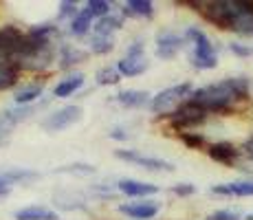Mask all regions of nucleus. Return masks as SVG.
<instances>
[{"instance_id":"nucleus-1","label":"nucleus","mask_w":253,"mask_h":220,"mask_svg":"<svg viewBox=\"0 0 253 220\" xmlns=\"http://www.w3.org/2000/svg\"><path fill=\"white\" fill-rule=\"evenodd\" d=\"M249 90V82L245 77H233V80H225L220 84H211L205 88H198L192 95V101L205 110H218L231 104L233 99L242 97Z\"/></svg>"},{"instance_id":"nucleus-16","label":"nucleus","mask_w":253,"mask_h":220,"mask_svg":"<svg viewBox=\"0 0 253 220\" xmlns=\"http://www.w3.org/2000/svg\"><path fill=\"white\" fill-rule=\"evenodd\" d=\"M117 101L124 106H130V108H137V106H143L148 101V92L143 90H121L117 95Z\"/></svg>"},{"instance_id":"nucleus-32","label":"nucleus","mask_w":253,"mask_h":220,"mask_svg":"<svg viewBox=\"0 0 253 220\" xmlns=\"http://www.w3.org/2000/svg\"><path fill=\"white\" fill-rule=\"evenodd\" d=\"M7 192H9V183H4V180L0 178V196H4Z\"/></svg>"},{"instance_id":"nucleus-10","label":"nucleus","mask_w":253,"mask_h":220,"mask_svg":"<svg viewBox=\"0 0 253 220\" xmlns=\"http://www.w3.org/2000/svg\"><path fill=\"white\" fill-rule=\"evenodd\" d=\"M181 46H183V38L176 36V33H163L157 40V51L161 57H172Z\"/></svg>"},{"instance_id":"nucleus-3","label":"nucleus","mask_w":253,"mask_h":220,"mask_svg":"<svg viewBox=\"0 0 253 220\" xmlns=\"http://www.w3.org/2000/svg\"><path fill=\"white\" fill-rule=\"evenodd\" d=\"M187 38L194 40V55H192L194 66L196 68H213L218 64L213 46H211V42H209V38L205 36V33L198 31V29H189Z\"/></svg>"},{"instance_id":"nucleus-28","label":"nucleus","mask_w":253,"mask_h":220,"mask_svg":"<svg viewBox=\"0 0 253 220\" xmlns=\"http://www.w3.org/2000/svg\"><path fill=\"white\" fill-rule=\"evenodd\" d=\"M174 194H178V196H189V194H194L196 192V187L194 185H189V183H181V185H174Z\"/></svg>"},{"instance_id":"nucleus-22","label":"nucleus","mask_w":253,"mask_h":220,"mask_svg":"<svg viewBox=\"0 0 253 220\" xmlns=\"http://www.w3.org/2000/svg\"><path fill=\"white\" fill-rule=\"evenodd\" d=\"M86 11L90 13V16H97L101 20V18H106L108 16V11H110V4L106 2V0H90L88 4H86Z\"/></svg>"},{"instance_id":"nucleus-27","label":"nucleus","mask_w":253,"mask_h":220,"mask_svg":"<svg viewBox=\"0 0 253 220\" xmlns=\"http://www.w3.org/2000/svg\"><path fill=\"white\" fill-rule=\"evenodd\" d=\"M209 220H240V214L238 212H227V209H222V212H216L209 216Z\"/></svg>"},{"instance_id":"nucleus-34","label":"nucleus","mask_w":253,"mask_h":220,"mask_svg":"<svg viewBox=\"0 0 253 220\" xmlns=\"http://www.w3.org/2000/svg\"><path fill=\"white\" fill-rule=\"evenodd\" d=\"M247 220H253V214H251V216H247Z\"/></svg>"},{"instance_id":"nucleus-15","label":"nucleus","mask_w":253,"mask_h":220,"mask_svg":"<svg viewBox=\"0 0 253 220\" xmlns=\"http://www.w3.org/2000/svg\"><path fill=\"white\" fill-rule=\"evenodd\" d=\"M209 154H211V159L220 161V163H231L238 156V150L231 143H216L209 148Z\"/></svg>"},{"instance_id":"nucleus-21","label":"nucleus","mask_w":253,"mask_h":220,"mask_svg":"<svg viewBox=\"0 0 253 220\" xmlns=\"http://www.w3.org/2000/svg\"><path fill=\"white\" fill-rule=\"evenodd\" d=\"M40 92H42V86H40V84L27 86L24 90H20V92L16 95V104H29V101L38 99V97H40Z\"/></svg>"},{"instance_id":"nucleus-19","label":"nucleus","mask_w":253,"mask_h":220,"mask_svg":"<svg viewBox=\"0 0 253 220\" xmlns=\"http://www.w3.org/2000/svg\"><path fill=\"white\" fill-rule=\"evenodd\" d=\"M90 18H92V16H90V13H88V11H86V9H84V11H82L80 16H77L75 20H73V27H71V31L75 33V36H84V33L88 31V27H90Z\"/></svg>"},{"instance_id":"nucleus-25","label":"nucleus","mask_w":253,"mask_h":220,"mask_svg":"<svg viewBox=\"0 0 253 220\" xmlns=\"http://www.w3.org/2000/svg\"><path fill=\"white\" fill-rule=\"evenodd\" d=\"M92 51L95 53H108L113 48V40L110 38H101V36H95L92 38Z\"/></svg>"},{"instance_id":"nucleus-26","label":"nucleus","mask_w":253,"mask_h":220,"mask_svg":"<svg viewBox=\"0 0 253 220\" xmlns=\"http://www.w3.org/2000/svg\"><path fill=\"white\" fill-rule=\"evenodd\" d=\"M60 172H71V174H92L95 168L90 165H69V168H62Z\"/></svg>"},{"instance_id":"nucleus-6","label":"nucleus","mask_w":253,"mask_h":220,"mask_svg":"<svg viewBox=\"0 0 253 220\" xmlns=\"http://www.w3.org/2000/svg\"><path fill=\"white\" fill-rule=\"evenodd\" d=\"M80 117H82V108H80V106H66V108L53 112L48 119H44L42 128H46L51 132L53 130H64V128H69L71 124H75Z\"/></svg>"},{"instance_id":"nucleus-8","label":"nucleus","mask_w":253,"mask_h":220,"mask_svg":"<svg viewBox=\"0 0 253 220\" xmlns=\"http://www.w3.org/2000/svg\"><path fill=\"white\" fill-rule=\"evenodd\" d=\"M119 212L130 218L145 220V218H152L159 214V203H150V200H145V203H126L119 207Z\"/></svg>"},{"instance_id":"nucleus-17","label":"nucleus","mask_w":253,"mask_h":220,"mask_svg":"<svg viewBox=\"0 0 253 220\" xmlns=\"http://www.w3.org/2000/svg\"><path fill=\"white\" fill-rule=\"evenodd\" d=\"M229 29H233V31H238V33H249V36H253V11H247V13H242V16H238L236 20L229 24Z\"/></svg>"},{"instance_id":"nucleus-29","label":"nucleus","mask_w":253,"mask_h":220,"mask_svg":"<svg viewBox=\"0 0 253 220\" xmlns=\"http://www.w3.org/2000/svg\"><path fill=\"white\" fill-rule=\"evenodd\" d=\"M231 51L236 53V55H253V46H242V44H231Z\"/></svg>"},{"instance_id":"nucleus-13","label":"nucleus","mask_w":253,"mask_h":220,"mask_svg":"<svg viewBox=\"0 0 253 220\" xmlns=\"http://www.w3.org/2000/svg\"><path fill=\"white\" fill-rule=\"evenodd\" d=\"M82 86H84V75L75 73V75L66 77L64 82H60V84L55 86V95H57V97H69V95H73L75 90H80Z\"/></svg>"},{"instance_id":"nucleus-5","label":"nucleus","mask_w":253,"mask_h":220,"mask_svg":"<svg viewBox=\"0 0 253 220\" xmlns=\"http://www.w3.org/2000/svg\"><path fill=\"white\" fill-rule=\"evenodd\" d=\"M117 156L124 161H130V163H137L139 168H145V170H159V172H172L174 170V165L168 163V161L137 154V152H132V150H117Z\"/></svg>"},{"instance_id":"nucleus-30","label":"nucleus","mask_w":253,"mask_h":220,"mask_svg":"<svg viewBox=\"0 0 253 220\" xmlns=\"http://www.w3.org/2000/svg\"><path fill=\"white\" fill-rule=\"evenodd\" d=\"M75 7H77L75 2H62V4H60L62 16H69V18H71V16H75V13H77V9H75Z\"/></svg>"},{"instance_id":"nucleus-14","label":"nucleus","mask_w":253,"mask_h":220,"mask_svg":"<svg viewBox=\"0 0 253 220\" xmlns=\"http://www.w3.org/2000/svg\"><path fill=\"white\" fill-rule=\"evenodd\" d=\"M16 220H57V214L42 207H27L16 214Z\"/></svg>"},{"instance_id":"nucleus-4","label":"nucleus","mask_w":253,"mask_h":220,"mask_svg":"<svg viewBox=\"0 0 253 220\" xmlns=\"http://www.w3.org/2000/svg\"><path fill=\"white\" fill-rule=\"evenodd\" d=\"M189 92H192V84H178V86H172V88H165V90H161L152 99V110L154 112L169 110L176 101H181L183 97H189Z\"/></svg>"},{"instance_id":"nucleus-11","label":"nucleus","mask_w":253,"mask_h":220,"mask_svg":"<svg viewBox=\"0 0 253 220\" xmlns=\"http://www.w3.org/2000/svg\"><path fill=\"white\" fill-rule=\"evenodd\" d=\"M117 187L128 196H148V194H157L159 187L150 183H139V180H119Z\"/></svg>"},{"instance_id":"nucleus-24","label":"nucleus","mask_w":253,"mask_h":220,"mask_svg":"<svg viewBox=\"0 0 253 220\" xmlns=\"http://www.w3.org/2000/svg\"><path fill=\"white\" fill-rule=\"evenodd\" d=\"M121 77V73L117 71V68H104V71L97 73V82L104 86H110V84H117Z\"/></svg>"},{"instance_id":"nucleus-33","label":"nucleus","mask_w":253,"mask_h":220,"mask_svg":"<svg viewBox=\"0 0 253 220\" xmlns=\"http://www.w3.org/2000/svg\"><path fill=\"white\" fill-rule=\"evenodd\" d=\"M247 152H249V156L253 159V141H249V143H247Z\"/></svg>"},{"instance_id":"nucleus-2","label":"nucleus","mask_w":253,"mask_h":220,"mask_svg":"<svg viewBox=\"0 0 253 220\" xmlns=\"http://www.w3.org/2000/svg\"><path fill=\"white\" fill-rule=\"evenodd\" d=\"M247 11H253V2H242V0H220V2H209L207 4V16L213 22L229 27L238 16Z\"/></svg>"},{"instance_id":"nucleus-20","label":"nucleus","mask_w":253,"mask_h":220,"mask_svg":"<svg viewBox=\"0 0 253 220\" xmlns=\"http://www.w3.org/2000/svg\"><path fill=\"white\" fill-rule=\"evenodd\" d=\"M128 13H137V16H152V2L148 0H130L128 4Z\"/></svg>"},{"instance_id":"nucleus-31","label":"nucleus","mask_w":253,"mask_h":220,"mask_svg":"<svg viewBox=\"0 0 253 220\" xmlns=\"http://www.w3.org/2000/svg\"><path fill=\"white\" fill-rule=\"evenodd\" d=\"M9 130H11V121H7L2 117V119H0V136H7Z\"/></svg>"},{"instance_id":"nucleus-9","label":"nucleus","mask_w":253,"mask_h":220,"mask_svg":"<svg viewBox=\"0 0 253 220\" xmlns=\"http://www.w3.org/2000/svg\"><path fill=\"white\" fill-rule=\"evenodd\" d=\"M213 194H225V196H253V180H238L229 185H216L211 187Z\"/></svg>"},{"instance_id":"nucleus-23","label":"nucleus","mask_w":253,"mask_h":220,"mask_svg":"<svg viewBox=\"0 0 253 220\" xmlns=\"http://www.w3.org/2000/svg\"><path fill=\"white\" fill-rule=\"evenodd\" d=\"M36 172H24V170H11V172H2L0 174V178L4 180V183H18V180H29V178H36Z\"/></svg>"},{"instance_id":"nucleus-12","label":"nucleus","mask_w":253,"mask_h":220,"mask_svg":"<svg viewBox=\"0 0 253 220\" xmlns=\"http://www.w3.org/2000/svg\"><path fill=\"white\" fill-rule=\"evenodd\" d=\"M148 68V62L143 57H134V55H128L117 64V71L121 75H128V77H134V75H141V73Z\"/></svg>"},{"instance_id":"nucleus-18","label":"nucleus","mask_w":253,"mask_h":220,"mask_svg":"<svg viewBox=\"0 0 253 220\" xmlns=\"http://www.w3.org/2000/svg\"><path fill=\"white\" fill-rule=\"evenodd\" d=\"M119 27V20H115V18H101L99 22L95 24V36H101V38H110V33L115 31V29Z\"/></svg>"},{"instance_id":"nucleus-7","label":"nucleus","mask_w":253,"mask_h":220,"mask_svg":"<svg viewBox=\"0 0 253 220\" xmlns=\"http://www.w3.org/2000/svg\"><path fill=\"white\" fill-rule=\"evenodd\" d=\"M207 110L201 108V106H196L194 101H189V104L181 106L176 112H174V121L181 126H194V124H201L203 119H205Z\"/></svg>"}]
</instances>
